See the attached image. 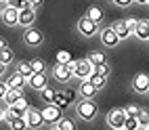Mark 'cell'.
Returning <instances> with one entry per match:
<instances>
[{"instance_id": "35", "label": "cell", "mask_w": 149, "mask_h": 130, "mask_svg": "<svg viewBox=\"0 0 149 130\" xmlns=\"http://www.w3.org/2000/svg\"><path fill=\"white\" fill-rule=\"evenodd\" d=\"M69 59H72V57H69L67 51H59V53H57V63H63V65H65Z\"/></svg>"}, {"instance_id": "18", "label": "cell", "mask_w": 149, "mask_h": 130, "mask_svg": "<svg viewBox=\"0 0 149 130\" xmlns=\"http://www.w3.org/2000/svg\"><path fill=\"white\" fill-rule=\"evenodd\" d=\"M86 17H88V19H93L95 23H101V21H103V17H105V13H103V8H101V6L93 4V6H88Z\"/></svg>"}, {"instance_id": "24", "label": "cell", "mask_w": 149, "mask_h": 130, "mask_svg": "<svg viewBox=\"0 0 149 130\" xmlns=\"http://www.w3.org/2000/svg\"><path fill=\"white\" fill-rule=\"evenodd\" d=\"M55 95H57V90H53L48 84L42 88V101H44V103H53V101H55Z\"/></svg>"}, {"instance_id": "15", "label": "cell", "mask_w": 149, "mask_h": 130, "mask_svg": "<svg viewBox=\"0 0 149 130\" xmlns=\"http://www.w3.org/2000/svg\"><path fill=\"white\" fill-rule=\"evenodd\" d=\"M8 88H13V90H21L23 92V88H25V84H27V78L23 76V74H19V72H15L11 78H8Z\"/></svg>"}, {"instance_id": "1", "label": "cell", "mask_w": 149, "mask_h": 130, "mask_svg": "<svg viewBox=\"0 0 149 130\" xmlns=\"http://www.w3.org/2000/svg\"><path fill=\"white\" fill-rule=\"evenodd\" d=\"M76 111H78V117H80V120H84V122H93V120L99 115V105L93 101V99H82V101L78 103Z\"/></svg>"}, {"instance_id": "49", "label": "cell", "mask_w": 149, "mask_h": 130, "mask_svg": "<svg viewBox=\"0 0 149 130\" xmlns=\"http://www.w3.org/2000/svg\"><path fill=\"white\" fill-rule=\"evenodd\" d=\"M147 4H149V0H147Z\"/></svg>"}, {"instance_id": "20", "label": "cell", "mask_w": 149, "mask_h": 130, "mask_svg": "<svg viewBox=\"0 0 149 130\" xmlns=\"http://www.w3.org/2000/svg\"><path fill=\"white\" fill-rule=\"evenodd\" d=\"M21 95H23L21 90H13V88H8L2 101H4V105H8V107H11V105H15V103H17V99L21 97Z\"/></svg>"}, {"instance_id": "19", "label": "cell", "mask_w": 149, "mask_h": 130, "mask_svg": "<svg viewBox=\"0 0 149 130\" xmlns=\"http://www.w3.org/2000/svg\"><path fill=\"white\" fill-rule=\"evenodd\" d=\"M8 128H11V130H27L29 126H27L25 115H15L11 122H8Z\"/></svg>"}, {"instance_id": "2", "label": "cell", "mask_w": 149, "mask_h": 130, "mask_svg": "<svg viewBox=\"0 0 149 130\" xmlns=\"http://www.w3.org/2000/svg\"><path fill=\"white\" fill-rule=\"evenodd\" d=\"M134 25H136V19L134 17H128V19H118L111 27L116 29V34L124 40V38H128L130 34H134Z\"/></svg>"}, {"instance_id": "17", "label": "cell", "mask_w": 149, "mask_h": 130, "mask_svg": "<svg viewBox=\"0 0 149 130\" xmlns=\"http://www.w3.org/2000/svg\"><path fill=\"white\" fill-rule=\"evenodd\" d=\"M78 90H80V95H82V99H93L99 90L95 88V84L91 82V80H80V88H78Z\"/></svg>"}, {"instance_id": "11", "label": "cell", "mask_w": 149, "mask_h": 130, "mask_svg": "<svg viewBox=\"0 0 149 130\" xmlns=\"http://www.w3.org/2000/svg\"><path fill=\"white\" fill-rule=\"evenodd\" d=\"M25 120H27V126L32 128V130H38V128L44 124L42 113L38 111V109H34V107H27V111H25Z\"/></svg>"}, {"instance_id": "30", "label": "cell", "mask_w": 149, "mask_h": 130, "mask_svg": "<svg viewBox=\"0 0 149 130\" xmlns=\"http://www.w3.org/2000/svg\"><path fill=\"white\" fill-rule=\"evenodd\" d=\"M13 117H15V109H13V107H8V105H6V107H2V122H4V124H8Z\"/></svg>"}, {"instance_id": "14", "label": "cell", "mask_w": 149, "mask_h": 130, "mask_svg": "<svg viewBox=\"0 0 149 130\" xmlns=\"http://www.w3.org/2000/svg\"><path fill=\"white\" fill-rule=\"evenodd\" d=\"M132 90L143 95V92H149V74H136L134 80H132Z\"/></svg>"}, {"instance_id": "26", "label": "cell", "mask_w": 149, "mask_h": 130, "mask_svg": "<svg viewBox=\"0 0 149 130\" xmlns=\"http://www.w3.org/2000/svg\"><path fill=\"white\" fill-rule=\"evenodd\" d=\"M17 72H19V74H23L25 78H29V76L34 74V69H32V63H25V61L17 63Z\"/></svg>"}, {"instance_id": "29", "label": "cell", "mask_w": 149, "mask_h": 130, "mask_svg": "<svg viewBox=\"0 0 149 130\" xmlns=\"http://www.w3.org/2000/svg\"><path fill=\"white\" fill-rule=\"evenodd\" d=\"M124 128H128V130H141L139 117H134V115H128V117H126V126H124Z\"/></svg>"}, {"instance_id": "34", "label": "cell", "mask_w": 149, "mask_h": 130, "mask_svg": "<svg viewBox=\"0 0 149 130\" xmlns=\"http://www.w3.org/2000/svg\"><path fill=\"white\" fill-rule=\"evenodd\" d=\"M53 103H55L57 107H61V109H63V107H67V103H69V101H67L65 97H61V92H57V95H55V101H53Z\"/></svg>"}, {"instance_id": "3", "label": "cell", "mask_w": 149, "mask_h": 130, "mask_svg": "<svg viewBox=\"0 0 149 130\" xmlns=\"http://www.w3.org/2000/svg\"><path fill=\"white\" fill-rule=\"evenodd\" d=\"M99 38H101V44L107 46V48H116L118 44H120V36L116 34V29L113 27H103L101 32H99Z\"/></svg>"}, {"instance_id": "48", "label": "cell", "mask_w": 149, "mask_h": 130, "mask_svg": "<svg viewBox=\"0 0 149 130\" xmlns=\"http://www.w3.org/2000/svg\"><path fill=\"white\" fill-rule=\"evenodd\" d=\"M122 130H128V128H122Z\"/></svg>"}, {"instance_id": "27", "label": "cell", "mask_w": 149, "mask_h": 130, "mask_svg": "<svg viewBox=\"0 0 149 130\" xmlns=\"http://www.w3.org/2000/svg\"><path fill=\"white\" fill-rule=\"evenodd\" d=\"M88 61H91L93 65H99V63H105V55L101 51H93L91 55H88Z\"/></svg>"}, {"instance_id": "6", "label": "cell", "mask_w": 149, "mask_h": 130, "mask_svg": "<svg viewBox=\"0 0 149 130\" xmlns=\"http://www.w3.org/2000/svg\"><path fill=\"white\" fill-rule=\"evenodd\" d=\"M107 124H109V128H113V130H122L126 126V111H124V109H113V111H109Z\"/></svg>"}, {"instance_id": "36", "label": "cell", "mask_w": 149, "mask_h": 130, "mask_svg": "<svg viewBox=\"0 0 149 130\" xmlns=\"http://www.w3.org/2000/svg\"><path fill=\"white\" fill-rule=\"evenodd\" d=\"M113 2H116V6H124L126 8V6H130L134 0H113Z\"/></svg>"}, {"instance_id": "40", "label": "cell", "mask_w": 149, "mask_h": 130, "mask_svg": "<svg viewBox=\"0 0 149 130\" xmlns=\"http://www.w3.org/2000/svg\"><path fill=\"white\" fill-rule=\"evenodd\" d=\"M4 46H6V42H4V38L0 36V48H4Z\"/></svg>"}, {"instance_id": "8", "label": "cell", "mask_w": 149, "mask_h": 130, "mask_svg": "<svg viewBox=\"0 0 149 130\" xmlns=\"http://www.w3.org/2000/svg\"><path fill=\"white\" fill-rule=\"evenodd\" d=\"M53 78L57 80V82H61V84H67V82H72V78H74V72H69L67 65L63 63H57L53 67Z\"/></svg>"}, {"instance_id": "46", "label": "cell", "mask_w": 149, "mask_h": 130, "mask_svg": "<svg viewBox=\"0 0 149 130\" xmlns=\"http://www.w3.org/2000/svg\"><path fill=\"white\" fill-rule=\"evenodd\" d=\"M0 2H6V0H0Z\"/></svg>"}, {"instance_id": "4", "label": "cell", "mask_w": 149, "mask_h": 130, "mask_svg": "<svg viewBox=\"0 0 149 130\" xmlns=\"http://www.w3.org/2000/svg\"><path fill=\"white\" fill-rule=\"evenodd\" d=\"M42 120H44V124H57L59 120H61V107H57L55 103H46L42 107Z\"/></svg>"}, {"instance_id": "47", "label": "cell", "mask_w": 149, "mask_h": 130, "mask_svg": "<svg viewBox=\"0 0 149 130\" xmlns=\"http://www.w3.org/2000/svg\"><path fill=\"white\" fill-rule=\"evenodd\" d=\"M0 13H2V6H0Z\"/></svg>"}, {"instance_id": "13", "label": "cell", "mask_w": 149, "mask_h": 130, "mask_svg": "<svg viewBox=\"0 0 149 130\" xmlns=\"http://www.w3.org/2000/svg\"><path fill=\"white\" fill-rule=\"evenodd\" d=\"M46 84H48V80H46V74L44 72H34L32 76L27 78V86L34 88V90H42Z\"/></svg>"}, {"instance_id": "5", "label": "cell", "mask_w": 149, "mask_h": 130, "mask_svg": "<svg viewBox=\"0 0 149 130\" xmlns=\"http://www.w3.org/2000/svg\"><path fill=\"white\" fill-rule=\"evenodd\" d=\"M23 42L27 44V46H32V48H36V46H40L42 42H44V36H42V32L40 29H36V27H25V32H23Z\"/></svg>"}, {"instance_id": "12", "label": "cell", "mask_w": 149, "mask_h": 130, "mask_svg": "<svg viewBox=\"0 0 149 130\" xmlns=\"http://www.w3.org/2000/svg\"><path fill=\"white\" fill-rule=\"evenodd\" d=\"M34 21H36V8H34V6H23V8H19V25L29 27Z\"/></svg>"}, {"instance_id": "44", "label": "cell", "mask_w": 149, "mask_h": 130, "mask_svg": "<svg viewBox=\"0 0 149 130\" xmlns=\"http://www.w3.org/2000/svg\"><path fill=\"white\" fill-rule=\"evenodd\" d=\"M51 130H61V128H59V126H55V128H51Z\"/></svg>"}, {"instance_id": "41", "label": "cell", "mask_w": 149, "mask_h": 130, "mask_svg": "<svg viewBox=\"0 0 149 130\" xmlns=\"http://www.w3.org/2000/svg\"><path fill=\"white\" fill-rule=\"evenodd\" d=\"M4 67H6L4 63H0V76H2V74H4Z\"/></svg>"}, {"instance_id": "39", "label": "cell", "mask_w": 149, "mask_h": 130, "mask_svg": "<svg viewBox=\"0 0 149 130\" xmlns=\"http://www.w3.org/2000/svg\"><path fill=\"white\" fill-rule=\"evenodd\" d=\"M29 2H32V6H38V4L42 2V0H29Z\"/></svg>"}, {"instance_id": "32", "label": "cell", "mask_w": 149, "mask_h": 130, "mask_svg": "<svg viewBox=\"0 0 149 130\" xmlns=\"http://www.w3.org/2000/svg\"><path fill=\"white\" fill-rule=\"evenodd\" d=\"M29 63H32L34 72H46V63L42 61V59H34V61H29Z\"/></svg>"}, {"instance_id": "9", "label": "cell", "mask_w": 149, "mask_h": 130, "mask_svg": "<svg viewBox=\"0 0 149 130\" xmlns=\"http://www.w3.org/2000/svg\"><path fill=\"white\" fill-rule=\"evenodd\" d=\"M93 76V63L88 61V59H80L76 65V72H74V78L78 80H88Z\"/></svg>"}, {"instance_id": "43", "label": "cell", "mask_w": 149, "mask_h": 130, "mask_svg": "<svg viewBox=\"0 0 149 130\" xmlns=\"http://www.w3.org/2000/svg\"><path fill=\"white\" fill-rule=\"evenodd\" d=\"M0 122H2V107H0Z\"/></svg>"}, {"instance_id": "45", "label": "cell", "mask_w": 149, "mask_h": 130, "mask_svg": "<svg viewBox=\"0 0 149 130\" xmlns=\"http://www.w3.org/2000/svg\"><path fill=\"white\" fill-rule=\"evenodd\" d=\"M143 130H149V126H147V128H143Z\"/></svg>"}, {"instance_id": "16", "label": "cell", "mask_w": 149, "mask_h": 130, "mask_svg": "<svg viewBox=\"0 0 149 130\" xmlns=\"http://www.w3.org/2000/svg\"><path fill=\"white\" fill-rule=\"evenodd\" d=\"M134 36L139 40H149V19H136Z\"/></svg>"}, {"instance_id": "42", "label": "cell", "mask_w": 149, "mask_h": 130, "mask_svg": "<svg viewBox=\"0 0 149 130\" xmlns=\"http://www.w3.org/2000/svg\"><path fill=\"white\" fill-rule=\"evenodd\" d=\"M136 4H147V0H134Z\"/></svg>"}, {"instance_id": "23", "label": "cell", "mask_w": 149, "mask_h": 130, "mask_svg": "<svg viewBox=\"0 0 149 130\" xmlns=\"http://www.w3.org/2000/svg\"><path fill=\"white\" fill-rule=\"evenodd\" d=\"M88 80H91V82L95 84V88H97V90L105 88V84H107V78H105V76H99V74H93V76L88 78Z\"/></svg>"}, {"instance_id": "28", "label": "cell", "mask_w": 149, "mask_h": 130, "mask_svg": "<svg viewBox=\"0 0 149 130\" xmlns=\"http://www.w3.org/2000/svg\"><path fill=\"white\" fill-rule=\"evenodd\" d=\"M93 74H99V76H109V65H107V61L105 63H99V65H93Z\"/></svg>"}, {"instance_id": "31", "label": "cell", "mask_w": 149, "mask_h": 130, "mask_svg": "<svg viewBox=\"0 0 149 130\" xmlns=\"http://www.w3.org/2000/svg\"><path fill=\"white\" fill-rule=\"evenodd\" d=\"M136 117H139V124H141V130L149 126V111L147 109H141V113H139Z\"/></svg>"}, {"instance_id": "33", "label": "cell", "mask_w": 149, "mask_h": 130, "mask_svg": "<svg viewBox=\"0 0 149 130\" xmlns=\"http://www.w3.org/2000/svg\"><path fill=\"white\" fill-rule=\"evenodd\" d=\"M124 111H126V117H128V115H134V117H136L139 113H141V107L134 105V103H130V105H128V107L124 109Z\"/></svg>"}, {"instance_id": "21", "label": "cell", "mask_w": 149, "mask_h": 130, "mask_svg": "<svg viewBox=\"0 0 149 130\" xmlns=\"http://www.w3.org/2000/svg\"><path fill=\"white\" fill-rule=\"evenodd\" d=\"M13 109H15V115H25V111H27V101H25V97L21 95L17 99V103L15 105H11Z\"/></svg>"}, {"instance_id": "22", "label": "cell", "mask_w": 149, "mask_h": 130, "mask_svg": "<svg viewBox=\"0 0 149 130\" xmlns=\"http://www.w3.org/2000/svg\"><path fill=\"white\" fill-rule=\"evenodd\" d=\"M13 59H15V55H13V51H11V48H8V46L0 48V63L8 65V63H13Z\"/></svg>"}, {"instance_id": "37", "label": "cell", "mask_w": 149, "mask_h": 130, "mask_svg": "<svg viewBox=\"0 0 149 130\" xmlns=\"http://www.w3.org/2000/svg\"><path fill=\"white\" fill-rule=\"evenodd\" d=\"M6 90H8V84H6V82H0V101H2V99H4Z\"/></svg>"}, {"instance_id": "38", "label": "cell", "mask_w": 149, "mask_h": 130, "mask_svg": "<svg viewBox=\"0 0 149 130\" xmlns=\"http://www.w3.org/2000/svg\"><path fill=\"white\" fill-rule=\"evenodd\" d=\"M6 6H15V8H19V6H21V0H6Z\"/></svg>"}, {"instance_id": "10", "label": "cell", "mask_w": 149, "mask_h": 130, "mask_svg": "<svg viewBox=\"0 0 149 130\" xmlns=\"http://www.w3.org/2000/svg\"><path fill=\"white\" fill-rule=\"evenodd\" d=\"M0 17H2V23L11 25V27L19 25V8H15V6H4Z\"/></svg>"}, {"instance_id": "25", "label": "cell", "mask_w": 149, "mask_h": 130, "mask_svg": "<svg viewBox=\"0 0 149 130\" xmlns=\"http://www.w3.org/2000/svg\"><path fill=\"white\" fill-rule=\"evenodd\" d=\"M59 128H61V130H76V122H74V120L72 117H63L61 115V120H59Z\"/></svg>"}, {"instance_id": "7", "label": "cell", "mask_w": 149, "mask_h": 130, "mask_svg": "<svg viewBox=\"0 0 149 130\" xmlns=\"http://www.w3.org/2000/svg\"><path fill=\"white\" fill-rule=\"evenodd\" d=\"M78 32H80L84 38H91L99 32V23H95L93 19H88V17H82L80 21H78Z\"/></svg>"}]
</instances>
